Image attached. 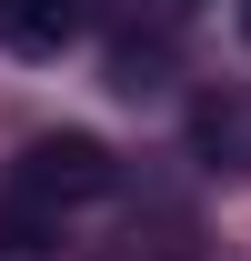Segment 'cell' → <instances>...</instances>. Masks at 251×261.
Listing matches in <instances>:
<instances>
[{
  "instance_id": "cell-1",
  "label": "cell",
  "mask_w": 251,
  "mask_h": 261,
  "mask_svg": "<svg viewBox=\"0 0 251 261\" xmlns=\"http://www.w3.org/2000/svg\"><path fill=\"white\" fill-rule=\"evenodd\" d=\"M111 181H121V171H111V151H101L91 130H40L31 151L10 161V181H0V191L40 201V211H81V201H101Z\"/></svg>"
},
{
  "instance_id": "cell-2",
  "label": "cell",
  "mask_w": 251,
  "mask_h": 261,
  "mask_svg": "<svg viewBox=\"0 0 251 261\" xmlns=\"http://www.w3.org/2000/svg\"><path fill=\"white\" fill-rule=\"evenodd\" d=\"M70 40H81V0H0V50L61 61Z\"/></svg>"
},
{
  "instance_id": "cell-3",
  "label": "cell",
  "mask_w": 251,
  "mask_h": 261,
  "mask_svg": "<svg viewBox=\"0 0 251 261\" xmlns=\"http://www.w3.org/2000/svg\"><path fill=\"white\" fill-rule=\"evenodd\" d=\"M0 251H10V261H40V251H61V211H40V201L0 191Z\"/></svg>"
},
{
  "instance_id": "cell-4",
  "label": "cell",
  "mask_w": 251,
  "mask_h": 261,
  "mask_svg": "<svg viewBox=\"0 0 251 261\" xmlns=\"http://www.w3.org/2000/svg\"><path fill=\"white\" fill-rule=\"evenodd\" d=\"M241 31H251V0H241Z\"/></svg>"
}]
</instances>
